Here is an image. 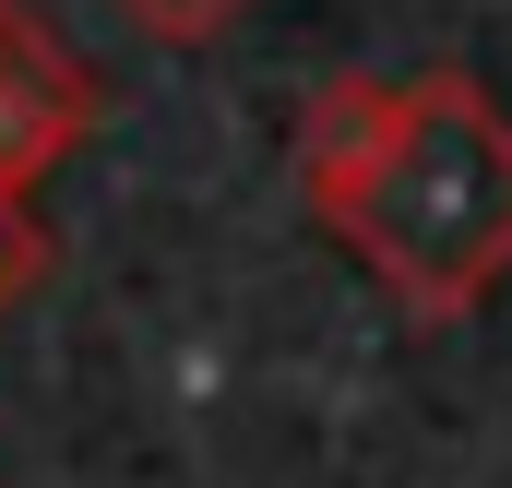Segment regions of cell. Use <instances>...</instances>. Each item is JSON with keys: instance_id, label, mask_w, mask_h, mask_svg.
<instances>
[{"instance_id": "obj_1", "label": "cell", "mask_w": 512, "mask_h": 488, "mask_svg": "<svg viewBox=\"0 0 512 488\" xmlns=\"http://www.w3.org/2000/svg\"><path fill=\"white\" fill-rule=\"evenodd\" d=\"M298 191L405 322H465L512 274V120L465 72H334L298 120Z\"/></svg>"}, {"instance_id": "obj_2", "label": "cell", "mask_w": 512, "mask_h": 488, "mask_svg": "<svg viewBox=\"0 0 512 488\" xmlns=\"http://www.w3.org/2000/svg\"><path fill=\"white\" fill-rule=\"evenodd\" d=\"M84 131H96V72H84L36 12L0 0V215H24L36 179H48Z\"/></svg>"}, {"instance_id": "obj_3", "label": "cell", "mask_w": 512, "mask_h": 488, "mask_svg": "<svg viewBox=\"0 0 512 488\" xmlns=\"http://www.w3.org/2000/svg\"><path fill=\"white\" fill-rule=\"evenodd\" d=\"M120 12L143 24V36H155V48H203V36H227L251 0H120Z\"/></svg>"}, {"instance_id": "obj_4", "label": "cell", "mask_w": 512, "mask_h": 488, "mask_svg": "<svg viewBox=\"0 0 512 488\" xmlns=\"http://www.w3.org/2000/svg\"><path fill=\"white\" fill-rule=\"evenodd\" d=\"M36 274H48V239H36V215H0V310H12Z\"/></svg>"}]
</instances>
